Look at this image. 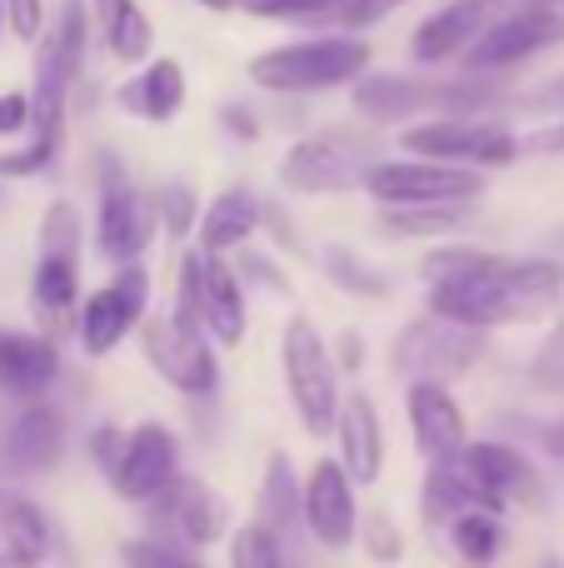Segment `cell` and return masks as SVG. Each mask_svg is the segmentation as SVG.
Here are the masks:
<instances>
[{"mask_svg": "<svg viewBox=\"0 0 564 568\" xmlns=\"http://www.w3.org/2000/svg\"><path fill=\"white\" fill-rule=\"evenodd\" d=\"M470 220V205H380V230L395 240H440Z\"/></svg>", "mask_w": 564, "mask_h": 568, "instance_id": "f546056e", "label": "cell"}, {"mask_svg": "<svg viewBox=\"0 0 564 568\" xmlns=\"http://www.w3.org/2000/svg\"><path fill=\"white\" fill-rule=\"evenodd\" d=\"M66 444H70L66 409L40 394V399H20V414L6 424L0 449H6V464L16 474H46L66 459Z\"/></svg>", "mask_w": 564, "mask_h": 568, "instance_id": "ffe728a7", "label": "cell"}, {"mask_svg": "<svg viewBox=\"0 0 564 568\" xmlns=\"http://www.w3.org/2000/svg\"><path fill=\"white\" fill-rule=\"evenodd\" d=\"M480 359H485V329H470V324H455L430 310L420 320H410L395 334V349H390V364H395L400 379H435V384L465 379Z\"/></svg>", "mask_w": 564, "mask_h": 568, "instance_id": "30bf717a", "label": "cell"}, {"mask_svg": "<svg viewBox=\"0 0 564 568\" xmlns=\"http://www.w3.org/2000/svg\"><path fill=\"white\" fill-rule=\"evenodd\" d=\"M445 544L460 564L490 568L505 554V514H490V509H480V504H470L455 519H445Z\"/></svg>", "mask_w": 564, "mask_h": 568, "instance_id": "83f0119b", "label": "cell"}, {"mask_svg": "<svg viewBox=\"0 0 564 568\" xmlns=\"http://www.w3.org/2000/svg\"><path fill=\"white\" fill-rule=\"evenodd\" d=\"M320 260H325L330 280L345 284V290H355V294H370V300H375V294L390 290V280L380 275V270H370L350 245H325V250H320Z\"/></svg>", "mask_w": 564, "mask_h": 568, "instance_id": "d590c367", "label": "cell"}, {"mask_svg": "<svg viewBox=\"0 0 564 568\" xmlns=\"http://www.w3.org/2000/svg\"><path fill=\"white\" fill-rule=\"evenodd\" d=\"M400 6H410V0H350V6L340 10V30H355V36H365V30H375L385 16H395Z\"/></svg>", "mask_w": 564, "mask_h": 568, "instance_id": "60d3db41", "label": "cell"}, {"mask_svg": "<svg viewBox=\"0 0 564 568\" xmlns=\"http://www.w3.org/2000/svg\"><path fill=\"white\" fill-rule=\"evenodd\" d=\"M185 100H190V80L175 55L140 60L115 85V105L125 110L130 120H145V125H170V120L185 110Z\"/></svg>", "mask_w": 564, "mask_h": 568, "instance_id": "7402d4cb", "label": "cell"}, {"mask_svg": "<svg viewBox=\"0 0 564 568\" xmlns=\"http://www.w3.org/2000/svg\"><path fill=\"white\" fill-rule=\"evenodd\" d=\"M155 205L140 195L125 165L105 150L95 160V255L110 260V265L140 260L155 240Z\"/></svg>", "mask_w": 564, "mask_h": 568, "instance_id": "7c38bea8", "label": "cell"}, {"mask_svg": "<svg viewBox=\"0 0 564 568\" xmlns=\"http://www.w3.org/2000/svg\"><path fill=\"white\" fill-rule=\"evenodd\" d=\"M265 225V205L260 195L250 190H220L210 205H200V220H195V240L205 255H230V250H245L250 240L260 235Z\"/></svg>", "mask_w": 564, "mask_h": 568, "instance_id": "d4e9b609", "label": "cell"}, {"mask_svg": "<svg viewBox=\"0 0 564 568\" xmlns=\"http://www.w3.org/2000/svg\"><path fill=\"white\" fill-rule=\"evenodd\" d=\"M405 414H410V434H415V449L425 464L440 459H455L470 439V419H465V404L455 399L450 384L435 379H410L405 389Z\"/></svg>", "mask_w": 564, "mask_h": 568, "instance_id": "d6986e66", "label": "cell"}, {"mask_svg": "<svg viewBox=\"0 0 564 568\" xmlns=\"http://www.w3.org/2000/svg\"><path fill=\"white\" fill-rule=\"evenodd\" d=\"M200 255H205V250H200ZM200 320H205V334L220 344V349L245 344L250 290L225 255H205V270H200Z\"/></svg>", "mask_w": 564, "mask_h": 568, "instance_id": "603a6c76", "label": "cell"}, {"mask_svg": "<svg viewBox=\"0 0 564 568\" xmlns=\"http://www.w3.org/2000/svg\"><path fill=\"white\" fill-rule=\"evenodd\" d=\"M180 474V434L160 419H145L135 429H125L120 459L110 469V489L125 504H145L150 494H160Z\"/></svg>", "mask_w": 564, "mask_h": 568, "instance_id": "2e32d148", "label": "cell"}, {"mask_svg": "<svg viewBox=\"0 0 564 568\" xmlns=\"http://www.w3.org/2000/svg\"><path fill=\"white\" fill-rule=\"evenodd\" d=\"M140 509L150 514V534L185 554L215 549L230 529H235V514H230V499L200 474H175L160 494H150Z\"/></svg>", "mask_w": 564, "mask_h": 568, "instance_id": "ba28073f", "label": "cell"}, {"mask_svg": "<svg viewBox=\"0 0 564 568\" xmlns=\"http://www.w3.org/2000/svg\"><path fill=\"white\" fill-rule=\"evenodd\" d=\"M380 160V140L370 130L325 125L315 135H300L280 160V185L290 195H345L360 190L365 170Z\"/></svg>", "mask_w": 564, "mask_h": 568, "instance_id": "5b68a950", "label": "cell"}, {"mask_svg": "<svg viewBox=\"0 0 564 568\" xmlns=\"http://www.w3.org/2000/svg\"><path fill=\"white\" fill-rule=\"evenodd\" d=\"M495 100V75H360L350 80V105L365 125H410L425 115H485Z\"/></svg>", "mask_w": 564, "mask_h": 568, "instance_id": "3957f363", "label": "cell"}, {"mask_svg": "<svg viewBox=\"0 0 564 568\" xmlns=\"http://www.w3.org/2000/svg\"><path fill=\"white\" fill-rule=\"evenodd\" d=\"M520 110H530V115H545V120H560L564 115V75L545 80V85H535L530 95H520Z\"/></svg>", "mask_w": 564, "mask_h": 568, "instance_id": "ee69618b", "label": "cell"}, {"mask_svg": "<svg viewBox=\"0 0 564 568\" xmlns=\"http://www.w3.org/2000/svg\"><path fill=\"white\" fill-rule=\"evenodd\" d=\"M75 304H80V250H40L36 275H30V310H36L40 329L66 334L75 329Z\"/></svg>", "mask_w": 564, "mask_h": 568, "instance_id": "cb8c5ba5", "label": "cell"}, {"mask_svg": "<svg viewBox=\"0 0 564 568\" xmlns=\"http://www.w3.org/2000/svg\"><path fill=\"white\" fill-rule=\"evenodd\" d=\"M30 130V90H0V140H16Z\"/></svg>", "mask_w": 564, "mask_h": 568, "instance_id": "7bdbcfd3", "label": "cell"}, {"mask_svg": "<svg viewBox=\"0 0 564 568\" xmlns=\"http://www.w3.org/2000/svg\"><path fill=\"white\" fill-rule=\"evenodd\" d=\"M280 374H285V394L295 404L300 424L310 439H325L335 429V409L345 394V374H340L330 339L315 329V320L290 314L280 329Z\"/></svg>", "mask_w": 564, "mask_h": 568, "instance_id": "277c9868", "label": "cell"}, {"mask_svg": "<svg viewBox=\"0 0 564 568\" xmlns=\"http://www.w3.org/2000/svg\"><path fill=\"white\" fill-rule=\"evenodd\" d=\"M135 339H140L145 364L175 394L205 399V394L220 389V354H215V339H210L200 324L180 320L175 310H160V314H145V320H140Z\"/></svg>", "mask_w": 564, "mask_h": 568, "instance_id": "52a82bcc", "label": "cell"}, {"mask_svg": "<svg viewBox=\"0 0 564 568\" xmlns=\"http://www.w3.org/2000/svg\"><path fill=\"white\" fill-rule=\"evenodd\" d=\"M350 0H235V10L255 20H285V26H330L340 30V10Z\"/></svg>", "mask_w": 564, "mask_h": 568, "instance_id": "1f68e13d", "label": "cell"}, {"mask_svg": "<svg viewBox=\"0 0 564 568\" xmlns=\"http://www.w3.org/2000/svg\"><path fill=\"white\" fill-rule=\"evenodd\" d=\"M56 155H60V145H50V140H40V135H30L26 145L0 150V180H30V175H40L46 165H56Z\"/></svg>", "mask_w": 564, "mask_h": 568, "instance_id": "f35d334b", "label": "cell"}, {"mask_svg": "<svg viewBox=\"0 0 564 568\" xmlns=\"http://www.w3.org/2000/svg\"><path fill=\"white\" fill-rule=\"evenodd\" d=\"M535 568H564V564H560V559H540Z\"/></svg>", "mask_w": 564, "mask_h": 568, "instance_id": "681fc988", "label": "cell"}, {"mask_svg": "<svg viewBox=\"0 0 564 568\" xmlns=\"http://www.w3.org/2000/svg\"><path fill=\"white\" fill-rule=\"evenodd\" d=\"M550 6H564V0H550Z\"/></svg>", "mask_w": 564, "mask_h": 568, "instance_id": "816d5d0a", "label": "cell"}, {"mask_svg": "<svg viewBox=\"0 0 564 568\" xmlns=\"http://www.w3.org/2000/svg\"><path fill=\"white\" fill-rule=\"evenodd\" d=\"M564 294L560 260H510L490 250H470L465 265H455L445 280L425 284V310L445 314L470 329H510L530 324L545 310H555Z\"/></svg>", "mask_w": 564, "mask_h": 568, "instance_id": "6da1fadb", "label": "cell"}, {"mask_svg": "<svg viewBox=\"0 0 564 568\" xmlns=\"http://www.w3.org/2000/svg\"><path fill=\"white\" fill-rule=\"evenodd\" d=\"M375 205H475L485 195V170L445 165V160L405 155V160H375L360 180Z\"/></svg>", "mask_w": 564, "mask_h": 568, "instance_id": "9c48e42d", "label": "cell"}, {"mask_svg": "<svg viewBox=\"0 0 564 568\" xmlns=\"http://www.w3.org/2000/svg\"><path fill=\"white\" fill-rule=\"evenodd\" d=\"M0 40H6V0H0Z\"/></svg>", "mask_w": 564, "mask_h": 568, "instance_id": "c3c4849f", "label": "cell"}, {"mask_svg": "<svg viewBox=\"0 0 564 568\" xmlns=\"http://www.w3.org/2000/svg\"><path fill=\"white\" fill-rule=\"evenodd\" d=\"M455 469L470 489V504L490 514H505L510 504H535L545 494L540 469L505 439H465V449L455 454Z\"/></svg>", "mask_w": 564, "mask_h": 568, "instance_id": "5bb4252c", "label": "cell"}, {"mask_svg": "<svg viewBox=\"0 0 564 568\" xmlns=\"http://www.w3.org/2000/svg\"><path fill=\"white\" fill-rule=\"evenodd\" d=\"M564 40V6H550V0H530V6L500 10L480 40L460 55V65L470 75H505V70H520L525 60L545 55Z\"/></svg>", "mask_w": 564, "mask_h": 568, "instance_id": "8fae6325", "label": "cell"}, {"mask_svg": "<svg viewBox=\"0 0 564 568\" xmlns=\"http://www.w3.org/2000/svg\"><path fill=\"white\" fill-rule=\"evenodd\" d=\"M375 60V45L355 30H320V36H300L285 45H270L250 55L245 80L265 95H325L350 80H360Z\"/></svg>", "mask_w": 564, "mask_h": 568, "instance_id": "7a4b0ae2", "label": "cell"}, {"mask_svg": "<svg viewBox=\"0 0 564 568\" xmlns=\"http://www.w3.org/2000/svg\"><path fill=\"white\" fill-rule=\"evenodd\" d=\"M500 10H505V0H445V6H435L415 26V36H410V60L425 70L455 65Z\"/></svg>", "mask_w": 564, "mask_h": 568, "instance_id": "e0dca14e", "label": "cell"}, {"mask_svg": "<svg viewBox=\"0 0 564 568\" xmlns=\"http://www.w3.org/2000/svg\"><path fill=\"white\" fill-rule=\"evenodd\" d=\"M120 444H125V429H120V424H95V429L85 434V449H90V459H95V469L105 474V479L120 459Z\"/></svg>", "mask_w": 564, "mask_h": 568, "instance_id": "b9f144b4", "label": "cell"}, {"mask_svg": "<svg viewBox=\"0 0 564 568\" xmlns=\"http://www.w3.org/2000/svg\"><path fill=\"white\" fill-rule=\"evenodd\" d=\"M190 6L210 10V16H230V10H235V0H190Z\"/></svg>", "mask_w": 564, "mask_h": 568, "instance_id": "7dc6e473", "label": "cell"}, {"mask_svg": "<svg viewBox=\"0 0 564 568\" xmlns=\"http://www.w3.org/2000/svg\"><path fill=\"white\" fill-rule=\"evenodd\" d=\"M220 125H225L235 140H245V145L260 140V115L250 105H240V100H225V105H220Z\"/></svg>", "mask_w": 564, "mask_h": 568, "instance_id": "f6af8a7d", "label": "cell"}, {"mask_svg": "<svg viewBox=\"0 0 564 568\" xmlns=\"http://www.w3.org/2000/svg\"><path fill=\"white\" fill-rule=\"evenodd\" d=\"M400 150H405V155H425V160H445V165H470V170H505L525 155L515 130L490 115L410 120V125L400 130Z\"/></svg>", "mask_w": 564, "mask_h": 568, "instance_id": "8992f818", "label": "cell"}, {"mask_svg": "<svg viewBox=\"0 0 564 568\" xmlns=\"http://www.w3.org/2000/svg\"><path fill=\"white\" fill-rule=\"evenodd\" d=\"M225 544H230V549H225L230 568H285V544H280V534L265 529L260 519L230 529Z\"/></svg>", "mask_w": 564, "mask_h": 568, "instance_id": "d6a6232c", "label": "cell"}, {"mask_svg": "<svg viewBox=\"0 0 564 568\" xmlns=\"http://www.w3.org/2000/svg\"><path fill=\"white\" fill-rule=\"evenodd\" d=\"M50 26V6L46 0H6V30L20 45H36Z\"/></svg>", "mask_w": 564, "mask_h": 568, "instance_id": "ab89813d", "label": "cell"}, {"mask_svg": "<svg viewBox=\"0 0 564 568\" xmlns=\"http://www.w3.org/2000/svg\"><path fill=\"white\" fill-rule=\"evenodd\" d=\"M50 45H56V60H60V75L70 80V95L80 90L85 80V65H90V40H95V20H90V0H60L56 10V26L46 30Z\"/></svg>", "mask_w": 564, "mask_h": 568, "instance_id": "f1b7e54d", "label": "cell"}, {"mask_svg": "<svg viewBox=\"0 0 564 568\" xmlns=\"http://www.w3.org/2000/svg\"><path fill=\"white\" fill-rule=\"evenodd\" d=\"M330 354H335L340 374H360V364H365V349H360V334L355 329L340 334V349H330Z\"/></svg>", "mask_w": 564, "mask_h": 568, "instance_id": "bcb514c9", "label": "cell"}, {"mask_svg": "<svg viewBox=\"0 0 564 568\" xmlns=\"http://www.w3.org/2000/svg\"><path fill=\"white\" fill-rule=\"evenodd\" d=\"M195 220H200V195L185 185V180H170V185H160V195H155V225L165 230V240L195 235Z\"/></svg>", "mask_w": 564, "mask_h": 568, "instance_id": "e575fe53", "label": "cell"}, {"mask_svg": "<svg viewBox=\"0 0 564 568\" xmlns=\"http://www.w3.org/2000/svg\"><path fill=\"white\" fill-rule=\"evenodd\" d=\"M120 564L125 568H195V554H185V549H175V544H165V539H125L120 544Z\"/></svg>", "mask_w": 564, "mask_h": 568, "instance_id": "74e56055", "label": "cell"}, {"mask_svg": "<svg viewBox=\"0 0 564 568\" xmlns=\"http://www.w3.org/2000/svg\"><path fill=\"white\" fill-rule=\"evenodd\" d=\"M195 568H205V564H195Z\"/></svg>", "mask_w": 564, "mask_h": 568, "instance_id": "f5cc1de1", "label": "cell"}, {"mask_svg": "<svg viewBox=\"0 0 564 568\" xmlns=\"http://www.w3.org/2000/svg\"><path fill=\"white\" fill-rule=\"evenodd\" d=\"M90 20H95V36L105 40L110 60H120L125 70L155 55V20L140 0H90Z\"/></svg>", "mask_w": 564, "mask_h": 568, "instance_id": "4316f807", "label": "cell"}, {"mask_svg": "<svg viewBox=\"0 0 564 568\" xmlns=\"http://www.w3.org/2000/svg\"><path fill=\"white\" fill-rule=\"evenodd\" d=\"M66 369L60 339L46 329H16L0 324V394L10 399H40Z\"/></svg>", "mask_w": 564, "mask_h": 568, "instance_id": "44dd1931", "label": "cell"}, {"mask_svg": "<svg viewBox=\"0 0 564 568\" xmlns=\"http://www.w3.org/2000/svg\"><path fill=\"white\" fill-rule=\"evenodd\" d=\"M255 519L265 524V529H275L280 539L290 534V524H300V479H295V469H290L285 454H270L265 479H260Z\"/></svg>", "mask_w": 564, "mask_h": 568, "instance_id": "4dcf8cb0", "label": "cell"}, {"mask_svg": "<svg viewBox=\"0 0 564 568\" xmlns=\"http://www.w3.org/2000/svg\"><path fill=\"white\" fill-rule=\"evenodd\" d=\"M335 459L345 464V474L360 489H375L385 474V419H380L375 394L345 389L335 409Z\"/></svg>", "mask_w": 564, "mask_h": 568, "instance_id": "ac0fdd59", "label": "cell"}, {"mask_svg": "<svg viewBox=\"0 0 564 568\" xmlns=\"http://www.w3.org/2000/svg\"><path fill=\"white\" fill-rule=\"evenodd\" d=\"M300 524L330 554H345L355 544L360 484L350 479L340 459H315L305 469V479H300Z\"/></svg>", "mask_w": 564, "mask_h": 568, "instance_id": "9a60e30c", "label": "cell"}, {"mask_svg": "<svg viewBox=\"0 0 564 568\" xmlns=\"http://www.w3.org/2000/svg\"><path fill=\"white\" fill-rule=\"evenodd\" d=\"M50 559V519L36 499L0 494V568H40Z\"/></svg>", "mask_w": 564, "mask_h": 568, "instance_id": "484cf974", "label": "cell"}, {"mask_svg": "<svg viewBox=\"0 0 564 568\" xmlns=\"http://www.w3.org/2000/svg\"><path fill=\"white\" fill-rule=\"evenodd\" d=\"M355 544L365 549V559H375V564H400L405 559V549H410V539H405V524L395 519L390 509H365L360 514V524H355Z\"/></svg>", "mask_w": 564, "mask_h": 568, "instance_id": "836d02e7", "label": "cell"}, {"mask_svg": "<svg viewBox=\"0 0 564 568\" xmlns=\"http://www.w3.org/2000/svg\"><path fill=\"white\" fill-rule=\"evenodd\" d=\"M150 314V270L140 260H125L115 270V280H105L100 290L80 294L75 304V339L90 359L115 354L130 334L140 329V320Z\"/></svg>", "mask_w": 564, "mask_h": 568, "instance_id": "4fadbf2b", "label": "cell"}, {"mask_svg": "<svg viewBox=\"0 0 564 568\" xmlns=\"http://www.w3.org/2000/svg\"><path fill=\"white\" fill-rule=\"evenodd\" d=\"M530 389L535 394H564V314L550 324V334L540 339L535 359H530Z\"/></svg>", "mask_w": 564, "mask_h": 568, "instance_id": "8d00e7d4", "label": "cell"}, {"mask_svg": "<svg viewBox=\"0 0 564 568\" xmlns=\"http://www.w3.org/2000/svg\"><path fill=\"white\" fill-rule=\"evenodd\" d=\"M555 444H560V449H564V429H560V434H555Z\"/></svg>", "mask_w": 564, "mask_h": 568, "instance_id": "f907efd6", "label": "cell"}]
</instances>
